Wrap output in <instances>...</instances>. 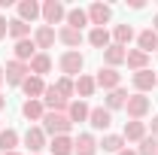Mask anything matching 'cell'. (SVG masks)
Masks as SVG:
<instances>
[{
  "mask_svg": "<svg viewBox=\"0 0 158 155\" xmlns=\"http://www.w3.org/2000/svg\"><path fill=\"white\" fill-rule=\"evenodd\" d=\"M70 128H73V122L67 119V113H49V110H46V116H43V131H46V134L64 137Z\"/></svg>",
  "mask_w": 158,
  "mask_h": 155,
  "instance_id": "cell-1",
  "label": "cell"
},
{
  "mask_svg": "<svg viewBox=\"0 0 158 155\" xmlns=\"http://www.w3.org/2000/svg\"><path fill=\"white\" fill-rule=\"evenodd\" d=\"M61 73L67 79H73V76H82V67H85V58L79 55V52H64L61 55Z\"/></svg>",
  "mask_w": 158,
  "mask_h": 155,
  "instance_id": "cell-2",
  "label": "cell"
},
{
  "mask_svg": "<svg viewBox=\"0 0 158 155\" xmlns=\"http://www.w3.org/2000/svg\"><path fill=\"white\" fill-rule=\"evenodd\" d=\"M3 76H6L9 85H21L24 79L31 76V64H24V61H9L6 70H3Z\"/></svg>",
  "mask_w": 158,
  "mask_h": 155,
  "instance_id": "cell-3",
  "label": "cell"
},
{
  "mask_svg": "<svg viewBox=\"0 0 158 155\" xmlns=\"http://www.w3.org/2000/svg\"><path fill=\"white\" fill-rule=\"evenodd\" d=\"M149 107H152V100L146 94H128V103H125V110H128V116L131 119H143L146 113H149Z\"/></svg>",
  "mask_w": 158,
  "mask_h": 155,
  "instance_id": "cell-4",
  "label": "cell"
},
{
  "mask_svg": "<svg viewBox=\"0 0 158 155\" xmlns=\"http://www.w3.org/2000/svg\"><path fill=\"white\" fill-rule=\"evenodd\" d=\"M43 19H46L49 27H52V24H61V21L67 19L64 3H61V0H49V3H43Z\"/></svg>",
  "mask_w": 158,
  "mask_h": 155,
  "instance_id": "cell-5",
  "label": "cell"
},
{
  "mask_svg": "<svg viewBox=\"0 0 158 155\" xmlns=\"http://www.w3.org/2000/svg\"><path fill=\"white\" fill-rule=\"evenodd\" d=\"M155 85H158V76L149 70V67L134 73V88H137V94H146V91H152Z\"/></svg>",
  "mask_w": 158,
  "mask_h": 155,
  "instance_id": "cell-6",
  "label": "cell"
},
{
  "mask_svg": "<svg viewBox=\"0 0 158 155\" xmlns=\"http://www.w3.org/2000/svg\"><path fill=\"white\" fill-rule=\"evenodd\" d=\"M110 19H113V9H110L106 3H91V6H88V21H91L94 27H103Z\"/></svg>",
  "mask_w": 158,
  "mask_h": 155,
  "instance_id": "cell-7",
  "label": "cell"
},
{
  "mask_svg": "<svg viewBox=\"0 0 158 155\" xmlns=\"http://www.w3.org/2000/svg\"><path fill=\"white\" fill-rule=\"evenodd\" d=\"M24 146H27L34 155H40V149H46V131H43V128H27Z\"/></svg>",
  "mask_w": 158,
  "mask_h": 155,
  "instance_id": "cell-8",
  "label": "cell"
},
{
  "mask_svg": "<svg viewBox=\"0 0 158 155\" xmlns=\"http://www.w3.org/2000/svg\"><path fill=\"white\" fill-rule=\"evenodd\" d=\"M88 122H91V128L106 131V128L113 125V113H110V110H103V107H94V110L88 113Z\"/></svg>",
  "mask_w": 158,
  "mask_h": 155,
  "instance_id": "cell-9",
  "label": "cell"
},
{
  "mask_svg": "<svg viewBox=\"0 0 158 155\" xmlns=\"http://www.w3.org/2000/svg\"><path fill=\"white\" fill-rule=\"evenodd\" d=\"M137 46H140V52H146V55L158 52V34L152 31V27L140 31V34H137Z\"/></svg>",
  "mask_w": 158,
  "mask_h": 155,
  "instance_id": "cell-10",
  "label": "cell"
},
{
  "mask_svg": "<svg viewBox=\"0 0 158 155\" xmlns=\"http://www.w3.org/2000/svg\"><path fill=\"white\" fill-rule=\"evenodd\" d=\"M94 82H98L100 88H106V91H113V88H118V82H122V76H118L113 67H100V73L94 76Z\"/></svg>",
  "mask_w": 158,
  "mask_h": 155,
  "instance_id": "cell-11",
  "label": "cell"
},
{
  "mask_svg": "<svg viewBox=\"0 0 158 155\" xmlns=\"http://www.w3.org/2000/svg\"><path fill=\"white\" fill-rule=\"evenodd\" d=\"M34 43H37V49H52L55 46V27L40 24L37 31H34Z\"/></svg>",
  "mask_w": 158,
  "mask_h": 155,
  "instance_id": "cell-12",
  "label": "cell"
},
{
  "mask_svg": "<svg viewBox=\"0 0 158 155\" xmlns=\"http://www.w3.org/2000/svg\"><path fill=\"white\" fill-rule=\"evenodd\" d=\"M73 152L76 155H94L98 152V140L91 134H79L76 140H73Z\"/></svg>",
  "mask_w": 158,
  "mask_h": 155,
  "instance_id": "cell-13",
  "label": "cell"
},
{
  "mask_svg": "<svg viewBox=\"0 0 158 155\" xmlns=\"http://www.w3.org/2000/svg\"><path fill=\"white\" fill-rule=\"evenodd\" d=\"M21 91L27 94V100H40V94L46 91V85H43V76H27L21 82Z\"/></svg>",
  "mask_w": 158,
  "mask_h": 155,
  "instance_id": "cell-14",
  "label": "cell"
},
{
  "mask_svg": "<svg viewBox=\"0 0 158 155\" xmlns=\"http://www.w3.org/2000/svg\"><path fill=\"white\" fill-rule=\"evenodd\" d=\"M21 116L31 119V122H43V116H46L43 100H24V103H21Z\"/></svg>",
  "mask_w": 158,
  "mask_h": 155,
  "instance_id": "cell-15",
  "label": "cell"
},
{
  "mask_svg": "<svg viewBox=\"0 0 158 155\" xmlns=\"http://www.w3.org/2000/svg\"><path fill=\"white\" fill-rule=\"evenodd\" d=\"M34 55H37V43L27 37V40H19L15 43V61H34Z\"/></svg>",
  "mask_w": 158,
  "mask_h": 155,
  "instance_id": "cell-16",
  "label": "cell"
},
{
  "mask_svg": "<svg viewBox=\"0 0 158 155\" xmlns=\"http://www.w3.org/2000/svg\"><path fill=\"white\" fill-rule=\"evenodd\" d=\"M103 58H106V64L116 70L118 64H125V58H128V52L122 49V46H116V43H110L106 49H103Z\"/></svg>",
  "mask_w": 158,
  "mask_h": 155,
  "instance_id": "cell-17",
  "label": "cell"
},
{
  "mask_svg": "<svg viewBox=\"0 0 158 155\" xmlns=\"http://www.w3.org/2000/svg\"><path fill=\"white\" fill-rule=\"evenodd\" d=\"M37 15H43V6H40V3H34V0H21V3H19V19L21 21L31 24Z\"/></svg>",
  "mask_w": 158,
  "mask_h": 155,
  "instance_id": "cell-18",
  "label": "cell"
},
{
  "mask_svg": "<svg viewBox=\"0 0 158 155\" xmlns=\"http://www.w3.org/2000/svg\"><path fill=\"white\" fill-rule=\"evenodd\" d=\"M58 40L64 43V46H70V52H76V46L82 43V31H76V27H67V24H64V27L58 31Z\"/></svg>",
  "mask_w": 158,
  "mask_h": 155,
  "instance_id": "cell-19",
  "label": "cell"
},
{
  "mask_svg": "<svg viewBox=\"0 0 158 155\" xmlns=\"http://www.w3.org/2000/svg\"><path fill=\"white\" fill-rule=\"evenodd\" d=\"M88 113H91V110H88L85 100H70V107H67V119H70V122H85Z\"/></svg>",
  "mask_w": 158,
  "mask_h": 155,
  "instance_id": "cell-20",
  "label": "cell"
},
{
  "mask_svg": "<svg viewBox=\"0 0 158 155\" xmlns=\"http://www.w3.org/2000/svg\"><path fill=\"white\" fill-rule=\"evenodd\" d=\"M98 149H103V152H116V155H118L122 149H125V137H122V134H106V137L98 143Z\"/></svg>",
  "mask_w": 158,
  "mask_h": 155,
  "instance_id": "cell-21",
  "label": "cell"
},
{
  "mask_svg": "<svg viewBox=\"0 0 158 155\" xmlns=\"http://www.w3.org/2000/svg\"><path fill=\"white\" fill-rule=\"evenodd\" d=\"M125 64L137 73V70H146V64H149V55L146 52H140V49H128V58H125Z\"/></svg>",
  "mask_w": 158,
  "mask_h": 155,
  "instance_id": "cell-22",
  "label": "cell"
},
{
  "mask_svg": "<svg viewBox=\"0 0 158 155\" xmlns=\"http://www.w3.org/2000/svg\"><path fill=\"white\" fill-rule=\"evenodd\" d=\"M49 70H52V58H49L46 52H37L34 61H31V73H34V76H43V73H49Z\"/></svg>",
  "mask_w": 158,
  "mask_h": 155,
  "instance_id": "cell-23",
  "label": "cell"
},
{
  "mask_svg": "<svg viewBox=\"0 0 158 155\" xmlns=\"http://www.w3.org/2000/svg\"><path fill=\"white\" fill-rule=\"evenodd\" d=\"M125 143H128V140H143V137H146V125H143V122H137V119H131V122H128V125H125Z\"/></svg>",
  "mask_w": 158,
  "mask_h": 155,
  "instance_id": "cell-24",
  "label": "cell"
},
{
  "mask_svg": "<svg viewBox=\"0 0 158 155\" xmlns=\"http://www.w3.org/2000/svg\"><path fill=\"white\" fill-rule=\"evenodd\" d=\"M49 149H52V155H70V152H73V140H70L67 134H64V137H52Z\"/></svg>",
  "mask_w": 158,
  "mask_h": 155,
  "instance_id": "cell-25",
  "label": "cell"
},
{
  "mask_svg": "<svg viewBox=\"0 0 158 155\" xmlns=\"http://www.w3.org/2000/svg\"><path fill=\"white\" fill-rule=\"evenodd\" d=\"M15 146H19V134H15L12 128L0 131V155L3 152H15Z\"/></svg>",
  "mask_w": 158,
  "mask_h": 155,
  "instance_id": "cell-26",
  "label": "cell"
},
{
  "mask_svg": "<svg viewBox=\"0 0 158 155\" xmlns=\"http://www.w3.org/2000/svg\"><path fill=\"white\" fill-rule=\"evenodd\" d=\"M73 85H76V94H79V100H82V97H91V94H94V88H98V82H94L91 76H79L76 82H73Z\"/></svg>",
  "mask_w": 158,
  "mask_h": 155,
  "instance_id": "cell-27",
  "label": "cell"
},
{
  "mask_svg": "<svg viewBox=\"0 0 158 155\" xmlns=\"http://www.w3.org/2000/svg\"><path fill=\"white\" fill-rule=\"evenodd\" d=\"M113 40H116V46H128L131 40H134V27L131 24H116V31H113Z\"/></svg>",
  "mask_w": 158,
  "mask_h": 155,
  "instance_id": "cell-28",
  "label": "cell"
},
{
  "mask_svg": "<svg viewBox=\"0 0 158 155\" xmlns=\"http://www.w3.org/2000/svg\"><path fill=\"white\" fill-rule=\"evenodd\" d=\"M125 103H128V91H125L122 85L106 94V110H118V107H125Z\"/></svg>",
  "mask_w": 158,
  "mask_h": 155,
  "instance_id": "cell-29",
  "label": "cell"
},
{
  "mask_svg": "<svg viewBox=\"0 0 158 155\" xmlns=\"http://www.w3.org/2000/svg\"><path fill=\"white\" fill-rule=\"evenodd\" d=\"M110 31H106V27H94V31H91V34H88V43H91V46H94V49H106V46H110Z\"/></svg>",
  "mask_w": 158,
  "mask_h": 155,
  "instance_id": "cell-30",
  "label": "cell"
},
{
  "mask_svg": "<svg viewBox=\"0 0 158 155\" xmlns=\"http://www.w3.org/2000/svg\"><path fill=\"white\" fill-rule=\"evenodd\" d=\"M85 24H88V12H85V9H70V12H67V27L82 31Z\"/></svg>",
  "mask_w": 158,
  "mask_h": 155,
  "instance_id": "cell-31",
  "label": "cell"
},
{
  "mask_svg": "<svg viewBox=\"0 0 158 155\" xmlns=\"http://www.w3.org/2000/svg\"><path fill=\"white\" fill-rule=\"evenodd\" d=\"M9 34L15 37V43H19V40H27L31 24H27V21H21V19H12V21H9Z\"/></svg>",
  "mask_w": 158,
  "mask_h": 155,
  "instance_id": "cell-32",
  "label": "cell"
},
{
  "mask_svg": "<svg viewBox=\"0 0 158 155\" xmlns=\"http://www.w3.org/2000/svg\"><path fill=\"white\" fill-rule=\"evenodd\" d=\"M55 91H58L64 100H70V97L76 94V85H73V79H67V76H61L58 82H55Z\"/></svg>",
  "mask_w": 158,
  "mask_h": 155,
  "instance_id": "cell-33",
  "label": "cell"
},
{
  "mask_svg": "<svg viewBox=\"0 0 158 155\" xmlns=\"http://www.w3.org/2000/svg\"><path fill=\"white\" fill-rule=\"evenodd\" d=\"M137 155H158V140H155V137H143Z\"/></svg>",
  "mask_w": 158,
  "mask_h": 155,
  "instance_id": "cell-34",
  "label": "cell"
},
{
  "mask_svg": "<svg viewBox=\"0 0 158 155\" xmlns=\"http://www.w3.org/2000/svg\"><path fill=\"white\" fill-rule=\"evenodd\" d=\"M6 34H9V21H6L3 15H0V40L6 37Z\"/></svg>",
  "mask_w": 158,
  "mask_h": 155,
  "instance_id": "cell-35",
  "label": "cell"
},
{
  "mask_svg": "<svg viewBox=\"0 0 158 155\" xmlns=\"http://www.w3.org/2000/svg\"><path fill=\"white\" fill-rule=\"evenodd\" d=\"M152 137H158V116L152 119Z\"/></svg>",
  "mask_w": 158,
  "mask_h": 155,
  "instance_id": "cell-36",
  "label": "cell"
},
{
  "mask_svg": "<svg viewBox=\"0 0 158 155\" xmlns=\"http://www.w3.org/2000/svg\"><path fill=\"white\" fill-rule=\"evenodd\" d=\"M118 155H137V152H134V149H122Z\"/></svg>",
  "mask_w": 158,
  "mask_h": 155,
  "instance_id": "cell-37",
  "label": "cell"
},
{
  "mask_svg": "<svg viewBox=\"0 0 158 155\" xmlns=\"http://www.w3.org/2000/svg\"><path fill=\"white\" fill-rule=\"evenodd\" d=\"M152 24H155V27H152V31H155V34H158V15H155V19H152Z\"/></svg>",
  "mask_w": 158,
  "mask_h": 155,
  "instance_id": "cell-38",
  "label": "cell"
},
{
  "mask_svg": "<svg viewBox=\"0 0 158 155\" xmlns=\"http://www.w3.org/2000/svg\"><path fill=\"white\" fill-rule=\"evenodd\" d=\"M3 107H6V97H3V94H0V110H3Z\"/></svg>",
  "mask_w": 158,
  "mask_h": 155,
  "instance_id": "cell-39",
  "label": "cell"
},
{
  "mask_svg": "<svg viewBox=\"0 0 158 155\" xmlns=\"http://www.w3.org/2000/svg\"><path fill=\"white\" fill-rule=\"evenodd\" d=\"M3 79H6V76H3V67H0V82H3Z\"/></svg>",
  "mask_w": 158,
  "mask_h": 155,
  "instance_id": "cell-40",
  "label": "cell"
},
{
  "mask_svg": "<svg viewBox=\"0 0 158 155\" xmlns=\"http://www.w3.org/2000/svg\"><path fill=\"white\" fill-rule=\"evenodd\" d=\"M3 155H19V152H3Z\"/></svg>",
  "mask_w": 158,
  "mask_h": 155,
  "instance_id": "cell-41",
  "label": "cell"
},
{
  "mask_svg": "<svg viewBox=\"0 0 158 155\" xmlns=\"http://www.w3.org/2000/svg\"><path fill=\"white\" fill-rule=\"evenodd\" d=\"M0 131H3V128H0Z\"/></svg>",
  "mask_w": 158,
  "mask_h": 155,
  "instance_id": "cell-42",
  "label": "cell"
}]
</instances>
